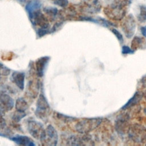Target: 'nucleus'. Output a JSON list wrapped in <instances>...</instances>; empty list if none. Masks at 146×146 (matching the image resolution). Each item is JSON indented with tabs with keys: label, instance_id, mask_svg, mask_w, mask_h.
Wrapping results in <instances>:
<instances>
[{
	"label": "nucleus",
	"instance_id": "f3484780",
	"mask_svg": "<svg viewBox=\"0 0 146 146\" xmlns=\"http://www.w3.org/2000/svg\"><path fill=\"white\" fill-rule=\"evenodd\" d=\"M15 106L16 111L22 112H25V111L29 108V105L23 98H19L17 99Z\"/></svg>",
	"mask_w": 146,
	"mask_h": 146
},
{
	"label": "nucleus",
	"instance_id": "ddd939ff",
	"mask_svg": "<svg viewBox=\"0 0 146 146\" xmlns=\"http://www.w3.org/2000/svg\"><path fill=\"white\" fill-rule=\"evenodd\" d=\"M17 144L23 146H34L35 144L29 137L24 135H17L10 139Z\"/></svg>",
	"mask_w": 146,
	"mask_h": 146
},
{
	"label": "nucleus",
	"instance_id": "9d476101",
	"mask_svg": "<svg viewBox=\"0 0 146 146\" xmlns=\"http://www.w3.org/2000/svg\"><path fill=\"white\" fill-rule=\"evenodd\" d=\"M14 106L13 99L5 93L0 94V108L5 112L10 111Z\"/></svg>",
	"mask_w": 146,
	"mask_h": 146
},
{
	"label": "nucleus",
	"instance_id": "c85d7f7f",
	"mask_svg": "<svg viewBox=\"0 0 146 146\" xmlns=\"http://www.w3.org/2000/svg\"><path fill=\"white\" fill-rule=\"evenodd\" d=\"M0 136H3V137H6V135H4V134H3V133H1V132H0Z\"/></svg>",
	"mask_w": 146,
	"mask_h": 146
},
{
	"label": "nucleus",
	"instance_id": "a878e982",
	"mask_svg": "<svg viewBox=\"0 0 146 146\" xmlns=\"http://www.w3.org/2000/svg\"><path fill=\"white\" fill-rule=\"evenodd\" d=\"M121 53L123 55L132 54L134 53V51L132 48H130L129 47L127 46H123L121 48Z\"/></svg>",
	"mask_w": 146,
	"mask_h": 146
},
{
	"label": "nucleus",
	"instance_id": "dca6fc26",
	"mask_svg": "<svg viewBox=\"0 0 146 146\" xmlns=\"http://www.w3.org/2000/svg\"><path fill=\"white\" fill-rule=\"evenodd\" d=\"M41 5L42 4L39 0H30L26 5L25 10L29 14L34 11L40 9Z\"/></svg>",
	"mask_w": 146,
	"mask_h": 146
},
{
	"label": "nucleus",
	"instance_id": "7ed1b4c3",
	"mask_svg": "<svg viewBox=\"0 0 146 146\" xmlns=\"http://www.w3.org/2000/svg\"><path fill=\"white\" fill-rule=\"evenodd\" d=\"M31 23L34 26H38V29L50 30L48 18L40 11V9L28 14Z\"/></svg>",
	"mask_w": 146,
	"mask_h": 146
},
{
	"label": "nucleus",
	"instance_id": "9b49d317",
	"mask_svg": "<svg viewBox=\"0 0 146 146\" xmlns=\"http://www.w3.org/2000/svg\"><path fill=\"white\" fill-rule=\"evenodd\" d=\"M50 59V56H44L40 57L36 60L35 62V69L38 76L42 77L43 76Z\"/></svg>",
	"mask_w": 146,
	"mask_h": 146
},
{
	"label": "nucleus",
	"instance_id": "aec40b11",
	"mask_svg": "<svg viewBox=\"0 0 146 146\" xmlns=\"http://www.w3.org/2000/svg\"><path fill=\"white\" fill-rule=\"evenodd\" d=\"M54 114L56 116V118H58V119H59L63 121L66 122V123L72 122L76 120V118H75V117L69 116L67 115H63V113H60L59 112H55Z\"/></svg>",
	"mask_w": 146,
	"mask_h": 146
},
{
	"label": "nucleus",
	"instance_id": "f8f14e48",
	"mask_svg": "<svg viewBox=\"0 0 146 146\" xmlns=\"http://www.w3.org/2000/svg\"><path fill=\"white\" fill-rule=\"evenodd\" d=\"M25 74L23 72L15 71L12 73L11 80L21 90H23L25 88Z\"/></svg>",
	"mask_w": 146,
	"mask_h": 146
},
{
	"label": "nucleus",
	"instance_id": "423d86ee",
	"mask_svg": "<svg viewBox=\"0 0 146 146\" xmlns=\"http://www.w3.org/2000/svg\"><path fill=\"white\" fill-rule=\"evenodd\" d=\"M36 105L35 115L40 119H45L50 112V106L47 99L42 93L39 95Z\"/></svg>",
	"mask_w": 146,
	"mask_h": 146
},
{
	"label": "nucleus",
	"instance_id": "412c9836",
	"mask_svg": "<svg viewBox=\"0 0 146 146\" xmlns=\"http://www.w3.org/2000/svg\"><path fill=\"white\" fill-rule=\"evenodd\" d=\"M10 73V70L0 62V75L2 76H7Z\"/></svg>",
	"mask_w": 146,
	"mask_h": 146
},
{
	"label": "nucleus",
	"instance_id": "2f4dec72",
	"mask_svg": "<svg viewBox=\"0 0 146 146\" xmlns=\"http://www.w3.org/2000/svg\"><path fill=\"white\" fill-rule=\"evenodd\" d=\"M145 128H146V127H145Z\"/></svg>",
	"mask_w": 146,
	"mask_h": 146
},
{
	"label": "nucleus",
	"instance_id": "6e6552de",
	"mask_svg": "<svg viewBox=\"0 0 146 146\" xmlns=\"http://www.w3.org/2000/svg\"><path fill=\"white\" fill-rule=\"evenodd\" d=\"M58 141V135L55 128L51 124H49L45 129L43 137L40 140L42 145L55 146Z\"/></svg>",
	"mask_w": 146,
	"mask_h": 146
},
{
	"label": "nucleus",
	"instance_id": "b1692460",
	"mask_svg": "<svg viewBox=\"0 0 146 146\" xmlns=\"http://www.w3.org/2000/svg\"><path fill=\"white\" fill-rule=\"evenodd\" d=\"M54 4L63 8L66 7L68 5V0H54Z\"/></svg>",
	"mask_w": 146,
	"mask_h": 146
},
{
	"label": "nucleus",
	"instance_id": "4468645a",
	"mask_svg": "<svg viewBox=\"0 0 146 146\" xmlns=\"http://www.w3.org/2000/svg\"><path fill=\"white\" fill-rule=\"evenodd\" d=\"M143 97V94L140 91H136L134 95L131 98L128 102L121 107V110H128L132 107L138 105V103L141 100Z\"/></svg>",
	"mask_w": 146,
	"mask_h": 146
},
{
	"label": "nucleus",
	"instance_id": "2eb2a0df",
	"mask_svg": "<svg viewBox=\"0 0 146 146\" xmlns=\"http://www.w3.org/2000/svg\"><path fill=\"white\" fill-rule=\"evenodd\" d=\"M131 48L135 51L138 49H145L146 48V40L143 37L135 36L131 42Z\"/></svg>",
	"mask_w": 146,
	"mask_h": 146
},
{
	"label": "nucleus",
	"instance_id": "5701e85b",
	"mask_svg": "<svg viewBox=\"0 0 146 146\" xmlns=\"http://www.w3.org/2000/svg\"><path fill=\"white\" fill-rule=\"evenodd\" d=\"M5 112L0 108V130L4 129L6 127V123L3 117Z\"/></svg>",
	"mask_w": 146,
	"mask_h": 146
},
{
	"label": "nucleus",
	"instance_id": "bb28decb",
	"mask_svg": "<svg viewBox=\"0 0 146 146\" xmlns=\"http://www.w3.org/2000/svg\"><path fill=\"white\" fill-rule=\"evenodd\" d=\"M140 30H141V33H142L143 35L146 38V26L141 27Z\"/></svg>",
	"mask_w": 146,
	"mask_h": 146
},
{
	"label": "nucleus",
	"instance_id": "c756f323",
	"mask_svg": "<svg viewBox=\"0 0 146 146\" xmlns=\"http://www.w3.org/2000/svg\"><path fill=\"white\" fill-rule=\"evenodd\" d=\"M1 80V75H0V80Z\"/></svg>",
	"mask_w": 146,
	"mask_h": 146
},
{
	"label": "nucleus",
	"instance_id": "4be33fe9",
	"mask_svg": "<svg viewBox=\"0 0 146 146\" xmlns=\"http://www.w3.org/2000/svg\"><path fill=\"white\" fill-rule=\"evenodd\" d=\"M26 115V113L25 112H22L17 111V112L14 114L13 116V119L15 122H18Z\"/></svg>",
	"mask_w": 146,
	"mask_h": 146
},
{
	"label": "nucleus",
	"instance_id": "f03ea898",
	"mask_svg": "<svg viewBox=\"0 0 146 146\" xmlns=\"http://www.w3.org/2000/svg\"><path fill=\"white\" fill-rule=\"evenodd\" d=\"M126 5L112 2L106 6L103 11L109 19L114 21H120L124 18L126 14Z\"/></svg>",
	"mask_w": 146,
	"mask_h": 146
},
{
	"label": "nucleus",
	"instance_id": "20e7f679",
	"mask_svg": "<svg viewBox=\"0 0 146 146\" xmlns=\"http://www.w3.org/2000/svg\"><path fill=\"white\" fill-rule=\"evenodd\" d=\"M99 0H83L79 5V10L83 14L92 15L99 13L101 10Z\"/></svg>",
	"mask_w": 146,
	"mask_h": 146
},
{
	"label": "nucleus",
	"instance_id": "0eeeda50",
	"mask_svg": "<svg viewBox=\"0 0 146 146\" xmlns=\"http://www.w3.org/2000/svg\"><path fill=\"white\" fill-rule=\"evenodd\" d=\"M122 30L127 38H131L136 30V23L133 16L132 14H129L124 17L121 23Z\"/></svg>",
	"mask_w": 146,
	"mask_h": 146
},
{
	"label": "nucleus",
	"instance_id": "a211bd4d",
	"mask_svg": "<svg viewBox=\"0 0 146 146\" xmlns=\"http://www.w3.org/2000/svg\"><path fill=\"white\" fill-rule=\"evenodd\" d=\"M43 11L45 13V14L48 16V18L50 19V20L54 21L56 16H58L59 11L55 7H46L43 9Z\"/></svg>",
	"mask_w": 146,
	"mask_h": 146
},
{
	"label": "nucleus",
	"instance_id": "1a4fd4ad",
	"mask_svg": "<svg viewBox=\"0 0 146 146\" xmlns=\"http://www.w3.org/2000/svg\"><path fill=\"white\" fill-rule=\"evenodd\" d=\"M27 129L31 136L40 141L43 137L45 132V129L42 124L33 120L27 123Z\"/></svg>",
	"mask_w": 146,
	"mask_h": 146
},
{
	"label": "nucleus",
	"instance_id": "7c9ffc66",
	"mask_svg": "<svg viewBox=\"0 0 146 146\" xmlns=\"http://www.w3.org/2000/svg\"><path fill=\"white\" fill-rule=\"evenodd\" d=\"M145 113H146V109H145Z\"/></svg>",
	"mask_w": 146,
	"mask_h": 146
},
{
	"label": "nucleus",
	"instance_id": "6ab92c4d",
	"mask_svg": "<svg viewBox=\"0 0 146 146\" xmlns=\"http://www.w3.org/2000/svg\"><path fill=\"white\" fill-rule=\"evenodd\" d=\"M138 21L141 23L146 22V6L144 5L140 6V11L137 17Z\"/></svg>",
	"mask_w": 146,
	"mask_h": 146
},
{
	"label": "nucleus",
	"instance_id": "393cba45",
	"mask_svg": "<svg viewBox=\"0 0 146 146\" xmlns=\"http://www.w3.org/2000/svg\"><path fill=\"white\" fill-rule=\"evenodd\" d=\"M111 31H112V33L116 36V37L117 38L118 40L120 42V43H123L124 39H123V35H121V34L119 31H118L116 29H114V28L112 29Z\"/></svg>",
	"mask_w": 146,
	"mask_h": 146
},
{
	"label": "nucleus",
	"instance_id": "cd10ccee",
	"mask_svg": "<svg viewBox=\"0 0 146 146\" xmlns=\"http://www.w3.org/2000/svg\"><path fill=\"white\" fill-rule=\"evenodd\" d=\"M17 1H18V2L19 3H25L26 2L27 0H16Z\"/></svg>",
	"mask_w": 146,
	"mask_h": 146
},
{
	"label": "nucleus",
	"instance_id": "39448f33",
	"mask_svg": "<svg viewBox=\"0 0 146 146\" xmlns=\"http://www.w3.org/2000/svg\"><path fill=\"white\" fill-rule=\"evenodd\" d=\"M128 134L129 137L134 142H146V128L139 124H134L129 127Z\"/></svg>",
	"mask_w": 146,
	"mask_h": 146
},
{
	"label": "nucleus",
	"instance_id": "f257e3e1",
	"mask_svg": "<svg viewBox=\"0 0 146 146\" xmlns=\"http://www.w3.org/2000/svg\"><path fill=\"white\" fill-rule=\"evenodd\" d=\"M102 122V119L99 117L82 119L75 124V130L80 134L88 133L98 128Z\"/></svg>",
	"mask_w": 146,
	"mask_h": 146
}]
</instances>
